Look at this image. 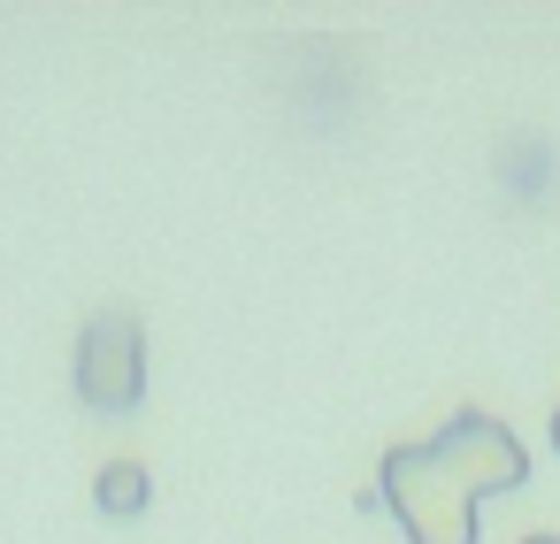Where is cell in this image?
<instances>
[{
    "instance_id": "1",
    "label": "cell",
    "mask_w": 560,
    "mask_h": 544,
    "mask_svg": "<svg viewBox=\"0 0 560 544\" xmlns=\"http://www.w3.org/2000/svg\"><path fill=\"white\" fill-rule=\"evenodd\" d=\"M376 483H384V506L399 513L407 544H476V506L491 490H522L529 460H522V437L506 422L460 406L438 437L392 445Z\"/></svg>"
},
{
    "instance_id": "2",
    "label": "cell",
    "mask_w": 560,
    "mask_h": 544,
    "mask_svg": "<svg viewBox=\"0 0 560 544\" xmlns=\"http://www.w3.org/2000/svg\"><path fill=\"white\" fill-rule=\"evenodd\" d=\"M70 376H78V399L101 406V414L139 406V399H147V330H139V315L101 307V315L85 322V338H78Z\"/></svg>"
},
{
    "instance_id": "3",
    "label": "cell",
    "mask_w": 560,
    "mask_h": 544,
    "mask_svg": "<svg viewBox=\"0 0 560 544\" xmlns=\"http://www.w3.org/2000/svg\"><path fill=\"white\" fill-rule=\"evenodd\" d=\"M147 498H154V483H147V460H108V468H101V483H93V506H101L108 521H131V513H147Z\"/></svg>"
},
{
    "instance_id": "4",
    "label": "cell",
    "mask_w": 560,
    "mask_h": 544,
    "mask_svg": "<svg viewBox=\"0 0 560 544\" xmlns=\"http://www.w3.org/2000/svg\"><path fill=\"white\" fill-rule=\"evenodd\" d=\"M522 544H560V536H552V529H537V536H522Z\"/></svg>"
},
{
    "instance_id": "5",
    "label": "cell",
    "mask_w": 560,
    "mask_h": 544,
    "mask_svg": "<svg viewBox=\"0 0 560 544\" xmlns=\"http://www.w3.org/2000/svg\"><path fill=\"white\" fill-rule=\"evenodd\" d=\"M552 452H560V406H552Z\"/></svg>"
}]
</instances>
